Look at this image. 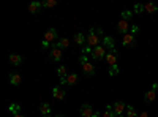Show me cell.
Wrapping results in <instances>:
<instances>
[{
  "instance_id": "cell-38",
  "label": "cell",
  "mask_w": 158,
  "mask_h": 117,
  "mask_svg": "<svg viewBox=\"0 0 158 117\" xmlns=\"http://www.w3.org/2000/svg\"><path fill=\"white\" fill-rule=\"evenodd\" d=\"M13 117H25V115H22V112H21V114H15Z\"/></svg>"
},
{
  "instance_id": "cell-23",
  "label": "cell",
  "mask_w": 158,
  "mask_h": 117,
  "mask_svg": "<svg viewBox=\"0 0 158 117\" xmlns=\"http://www.w3.org/2000/svg\"><path fill=\"white\" fill-rule=\"evenodd\" d=\"M131 18H133V11H130V10L122 11V19H123V21L130 22V21H131Z\"/></svg>"
},
{
  "instance_id": "cell-22",
  "label": "cell",
  "mask_w": 158,
  "mask_h": 117,
  "mask_svg": "<svg viewBox=\"0 0 158 117\" xmlns=\"http://www.w3.org/2000/svg\"><path fill=\"white\" fill-rule=\"evenodd\" d=\"M146 13H156L158 11V5L156 3H146Z\"/></svg>"
},
{
  "instance_id": "cell-37",
  "label": "cell",
  "mask_w": 158,
  "mask_h": 117,
  "mask_svg": "<svg viewBox=\"0 0 158 117\" xmlns=\"http://www.w3.org/2000/svg\"><path fill=\"white\" fill-rule=\"evenodd\" d=\"M138 117H149V114H147V112H141Z\"/></svg>"
},
{
  "instance_id": "cell-30",
  "label": "cell",
  "mask_w": 158,
  "mask_h": 117,
  "mask_svg": "<svg viewBox=\"0 0 158 117\" xmlns=\"http://www.w3.org/2000/svg\"><path fill=\"white\" fill-rule=\"evenodd\" d=\"M89 32L95 33V35H98V36H101V38L104 36V35H103V30H101V27H92V29H90Z\"/></svg>"
},
{
  "instance_id": "cell-39",
  "label": "cell",
  "mask_w": 158,
  "mask_h": 117,
  "mask_svg": "<svg viewBox=\"0 0 158 117\" xmlns=\"http://www.w3.org/2000/svg\"><path fill=\"white\" fill-rule=\"evenodd\" d=\"M56 117H65V115H60V114H59V115H56Z\"/></svg>"
},
{
  "instance_id": "cell-26",
  "label": "cell",
  "mask_w": 158,
  "mask_h": 117,
  "mask_svg": "<svg viewBox=\"0 0 158 117\" xmlns=\"http://www.w3.org/2000/svg\"><path fill=\"white\" fill-rule=\"evenodd\" d=\"M57 74L60 76V79H63V77H67V76H68V73H67V68H65V67H62V65H60V67L57 68Z\"/></svg>"
},
{
  "instance_id": "cell-16",
  "label": "cell",
  "mask_w": 158,
  "mask_h": 117,
  "mask_svg": "<svg viewBox=\"0 0 158 117\" xmlns=\"http://www.w3.org/2000/svg\"><path fill=\"white\" fill-rule=\"evenodd\" d=\"M21 82H22V76H21V74H18V73H11V74H10V84L19 86Z\"/></svg>"
},
{
  "instance_id": "cell-35",
  "label": "cell",
  "mask_w": 158,
  "mask_h": 117,
  "mask_svg": "<svg viewBox=\"0 0 158 117\" xmlns=\"http://www.w3.org/2000/svg\"><path fill=\"white\" fill-rule=\"evenodd\" d=\"M152 90H155V92H158V82H153V86H152Z\"/></svg>"
},
{
  "instance_id": "cell-14",
  "label": "cell",
  "mask_w": 158,
  "mask_h": 117,
  "mask_svg": "<svg viewBox=\"0 0 158 117\" xmlns=\"http://www.w3.org/2000/svg\"><path fill=\"white\" fill-rule=\"evenodd\" d=\"M70 46V40H68V38H60V40L56 43V44H52V48H59V49H67Z\"/></svg>"
},
{
  "instance_id": "cell-20",
  "label": "cell",
  "mask_w": 158,
  "mask_h": 117,
  "mask_svg": "<svg viewBox=\"0 0 158 117\" xmlns=\"http://www.w3.org/2000/svg\"><path fill=\"white\" fill-rule=\"evenodd\" d=\"M155 98H156V92H155V90H152V89L149 90L146 95H144V101H147V103H152Z\"/></svg>"
},
{
  "instance_id": "cell-24",
  "label": "cell",
  "mask_w": 158,
  "mask_h": 117,
  "mask_svg": "<svg viewBox=\"0 0 158 117\" xmlns=\"http://www.w3.org/2000/svg\"><path fill=\"white\" fill-rule=\"evenodd\" d=\"M101 117H115V112L112 111V106H111V105H108L106 111H104V112L101 114Z\"/></svg>"
},
{
  "instance_id": "cell-15",
  "label": "cell",
  "mask_w": 158,
  "mask_h": 117,
  "mask_svg": "<svg viewBox=\"0 0 158 117\" xmlns=\"http://www.w3.org/2000/svg\"><path fill=\"white\" fill-rule=\"evenodd\" d=\"M43 8V2H32L29 5V13H32V15H36V13Z\"/></svg>"
},
{
  "instance_id": "cell-28",
  "label": "cell",
  "mask_w": 158,
  "mask_h": 117,
  "mask_svg": "<svg viewBox=\"0 0 158 117\" xmlns=\"http://www.w3.org/2000/svg\"><path fill=\"white\" fill-rule=\"evenodd\" d=\"M57 5V0H46L43 2V8H54Z\"/></svg>"
},
{
  "instance_id": "cell-17",
  "label": "cell",
  "mask_w": 158,
  "mask_h": 117,
  "mask_svg": "<svg viewBox=\"0 0 158 117\" xmlns=\"http://www.w3.org/2000/svg\"><path fill=\"white\" fill-rule=\"evenodd\" d=\"M10 62L13 63V65H21L22 62H24V57L22 56H19V54H10Z\"/></svg>"
},
{
  "instance_id": "cell-42",
  "label": "cell",
  "mask_w": 158,
  "mask_h": 117,
  "mask_svg": "<svg viewBox=\"0 0 158 117\" xmlns=\"http://www.w3.org/2000/svg\"><path fill=\"white\" fill-rule=\"evenodd\" d=\"M156 117H158V115H156Z\"/></svg>"
},
{
  "instance_id": "cell-27",
  "label": "cell",
  "mask_w": 158,
  "mask_h": 117,
  "mask_svg": "<svg viewBox=\"0 0 158 117\" xmlns=\"http://www.w3.org/2000/svg\"><path fill=\"white\" fill-rule=\"evenodd\" d=\"M133 11L136 13V15H141V13L146 11V6H144L142 3H136V5H135V8H133Z\"/></svg>"
},
{
  "instance_id": "cell-6",
  "label": "cell",
  "mask_w": 158,
  "mask_h": 117,
  "mask_svg": "<svg viewBox=\"0 0 158 117\" xmlns=\"http://www.w3.org/2000/svg\"><path fill=\"white\" fill-rule=\"evenodd\" d=\"M81 67H82V71L85 73V76H95V74H97V68H95L94 63L85 62V63L81 65Z\"/></svg>"
},
{
  "instance_id": "cell-31",
  "label": "cell",
  "mask_w": 158,
  "mask_h": 117,
  "mask_svg": "<svg viewBox=\"0 0 158 117\" xmlns=\"http://www.w3.org/2000/svg\"><path fill=\"white\" fill-rule=\"evenodd\" d=\"M118 71H120V70H118V67H117V65H112V67H109V74H111V76H115V74H118Z\"/></svg>"
},
{
  "instance_id": "cell-3",
  "label": "cell",
  "mask_w": 158,
  "mask_h": 117,
  "mask_svg": "<svg viewBox=\"0 0 158 117\" xmlns=\"http://www.w3.org/2000/svg\"><path fill=\"white\" fill-rule=\"evenodd\" d=\"M101 44L106 48L108 52H117V51H115V41H114L112 36H103Z\"/></svg>"
},
{
  "instance_id": "cell-21",
  "label": "cell",
  "mask_w": 158,
  "mask_h": 117,
  "mask_svg": "<svg viewBox=\"0 0 158 117\" xmlns=\"http://www.w3.org/2000/svg\"><path fill=\"white\" fill-rule=\"evenodd\" d=\"M10 112L15 115V114H21L22 112V108H21V105H18V103H11L10 105Z\"/></svg>"
},
{
  "instance_id": "cell-5",
  "label": "cell",
  "mask_w": 158,
  "mask_h": 117,
  "mask_svg": "<svg viewBox=\"0 0 158 117\" xmlns=\"http://www.w3.org/2000/svg\"><path fill=\"white\" fill-rule=\"evenodd\" d=\"M122 44H123L125 48H135V46H136V36H135V35H131V33L123 35V38H122Z\"/></svg>"
},
{
  "instance_id": "cell-41",
  "label": "cell",
  "mask_w": 158,
  "mask_h": 117,
  "mask_svg": "<svg viewBox=\"0 0 158 117\" xmlns=\"http://www.w3.org/2000/svg\"><path fill=\"white\" fill-rule=\"evenodd\" d=\"M115 117H123V115H115Z\"/></svg>"
},
{
  "instance_id": "cell-19",
  "label": "cell",
  "mask_w": 158,
  "mask_h": 117,
  "mask_svg": "<svg viewBox=\"0 0 158 117\" xmlns=\"http://www.w3.org/2000/svg\"><path fill=\"white\" fill-rule=\"evenodd\" d=\"M40 114L51 115V106L48 105V103H41V105H40Z\"/></svg>"
},
{
  "instance_id": "cell-7",
  "label": "cell",
  "mask_w": 158,
  "mask_h": 117,
  "mask_svg": "<svg viewBox=\"0 0 158 117\" xmlns=\"http://www.w3.org/2000/svg\"><path fill=\"white\" fill-rule=\"evenodd\" d=\"M77 82V74L73 73V74H68L67 77H63V79H60V84L62 86H74Z\"/></svg>"
},
{
  "instance_id": "cell-4",
  "label": "cell",
  "mask_w": 158,
  "mask_h": 117,
  "mask_svg": "<svg viewBox=\"0 0 158 117\" xmlns=\"http://www.w3.org/2000/svg\"><path fill=\"white\" fill-rule=\"evenodd\" d=\"M101 40H103L101 36H98V35H95V33L89 32V35H87V46H90V48H97V46L101 44Z\"/></svg>"
},
{
  "instance_id": "cell-40",
  "label": "cell",
  "mask_w": 158,
  "mask_h": 117,
  "mask_svg": "<svg viewBox=\"0 0 158 117\" xmlns=\"http://www.w3.org/2000/svg\"><path fill=\"white\" fill-rule=\"evenodd\" d=\"M41 117H52V115H41Z\"/></svg>"
},
{
  "instance_id": "cell-2",
  "label": "cell",
  "mask_w": 158,
  "mask_h": 117,
  "mask_svg": "<svg viewBox=\"0 0 158 117\" xmlns=\"http://www.w3.org/2000/svg\"><path fill=\"white\" fill-rule=\"evenodd\" d=\"M106 54H108L106 48H104L103 44H100V46L94 48V51H92V59L94 60H101L103 57H106Z\"/></svg>"
},
{
  "instance_id": "cell-9",
  "label": "cell",
  "mask_w": 158,
  "mask_h": 117,
  "mask_svg": "<svg viewBox=\"0 0 158 117\" xmlns=\"http://www.w3.org/2000/svg\"><path fill=\"white\" fill-rule=\"evenodd\" d=\"M62 49H59V48H52L51 51H49V59L51 60H54V62H60V59H62Z\"/></svg>"
},
{
  "instance_id": "cell-12",
  "label": "cell",
  "mask_w": 158,
  "mask_h": 117,
  "mask_svg": "<svg viewBox=\"0 0 158 117\" xmlns=\"http://www.w3.org/2000/svg\"><path fill=\"white\" fill-rule=\"evenodd\" d=\"M73 41L77 44V46H85L87 44V36L84 35V33H76L74 36H73Z\"/></svg>"
},
{
  "instance_id": "cell-36",
  "label": "cell",
  "mask_w": 158,
  "mask_h": 117,
  "mask_svg": "<svg viewBox=\"0 0 158 117\" xmlns=\"http://www.w3.org/2000/svg\"><path fill=\"white\" fill-rule=\"evenodd\" d=\"M101 114H103V112H98V111H95L94 114H92V117H101Z\"/></svg>"
},
{
  "instance_id": "cell-34",
  "label": "cell",
  "mask_w": 158,
  "mask_h": 117,
  "mask_svg": "<svg viewBox=\"0 0 158 117\" xmlns=\"http://www.w3.org/2000/svg\"><path fill=\"white\" fill-rule=\"evenodd\" d=\"M85 62H89V57L87 56H81V57H79V63H85Z\"/></svg>"
},
{
  "instance_id": "cell-25",
  "label": "cell",
  "mask_w": 158,
  "mask_h": 117,
  "mask_svg": "<svg viewBox=\"0 0 158 117\" xmlns=\"http://www.w3.org/2000/svg\"><path fill=\"white\" fill-rule=\"evenodd\" d=\"M125 114H127L128 117H136V109L131 106V105H128L127 109H125Z\"/></svg>"
},
{
  "instance_id": "cell-13",
  "label": "cell",
  "mask_w": 158,
  "mask_h": 117,
  "mask_svg": "<svg viewBox=\"0 0 158 117\" xmlns=\"http://www.w3.org/2000/svg\"><path fill=\"white\" fill-rule=\"evenodd\" d=\"M52 97L57 98V100H63L65 97H67V94H65V90L60 86H56L54 89H52Z\"/></svg>"
},
{
  "instance_id": "cell-33",
  "label": "cell",
  "mask_w": 158,
  "mask_h": 117,
  "mask_svg": "<svg viewBox=\"0 0 158 117\" xmlns=\"http://www.w3.org/2000/svg\"><path fill=\"white\" fill-rule=\"evenodd\" d=\"M41 48H43V49H48V48H51V49H52V44H51V43H48V41H44V40H43V43H41Z\"/></svg>"
},
{
  "instance_id": "cell-8",
  "label": "cell",
  "mask_w": 158,
  "mask_h": 117,
  "mask_svg": "<svg viewBox=\"0 0 158 117\" xmlns=\"http://www.w3.org/2000/svg\"><path fill=\"white\" fill-rule=\"evenodd\" d=\"M130 29H131V27H130V22H127V21H123V19L118 21V24H117V32H118V33L127 35Z\"/></svg>"
},
{
  "instance_id": "cell-32",
  "label": "cell",
  "mask_w": 158,
  "mask_h": 117,
  "mask_svg": "<svg viewBox=\"0 0 158 117\" xmlns=\"http://www.w3.org/2000/svg\"><path fill=\"white\" fill-rule=\"evenodd\" d=\"M130 30H131L130 33H131V35H135V36L139 33V27H138V25H131V29H130Z\"/></svg>"
},
{
  "instance_id": "cell-1",
  "label": "cell",
  "mask_w": 158,
  "mask_h": 117,
  "mask_svg": "<svg viewBox=\"0 0 158 117\" xmlns=\"http://www.w3.org/2000/svg\"><path fill=\"white\" fill-rule=\"evenodd\" d=\"M59 40H60V38H59V33H57L56 29H48L44 32V41H48L51 44H56Z\"/></svg>"
},
{
  "instance_id": "cell-29",
  "label": "cell",
  "mask_w": 158,
  "mask_h": 117,
  "mask_svg": "<svg viewBox=\"0 0 158 117\" xmlns=\"http://www.w3.org/2000/svg\"><path fill=\"white\" fill-rule=\"evenodd\" d=\"M92 51H94V48H90V46H87V44H85V46L81 49V52H82V56H89V54L92 56Z\"/></svg>"
},
{
  "instance_id": "cell-10",
  "label": "cell",
  "mask_w": 158,
  "mask_h": 117,
  "mask_svg": "<svg viewBox=\"0 0 158 117\" xmlns=\"http://www.w3.org/2000/svg\"><path fill=\"white\" fill-rule=\"evenodd\" d=\"M125 109H127V106H125L123 101H115L114 105H112V111L115 112V115H123V111Z\"/></svg>"
},
{
  "instance_id": "cell-18",
  "label": "cell",
  "mask_w": 158,
  "mask_h": 117,
  "mask_svg": "<svg viewBox=\"0 0 158 117\" xmlns=\"http://www.w3.org/2000/svg\"><path fill=\"white\" fill-rule=\"evenodd\" d=\"M104 59H106V62L109 63V67H112V65H117V52H108Z\"/></svg>"
},
{
  "instance_id": "cell-11",
  "label": "cell",
  "mask_w": 158,
  "mask_h": 117,
  "mask_svg": "<svg viewBox=\"0 0 158 117\" xmlns=\"http://www.w3.org/2000/svg\"><path fill=\"white\" fill-rule=\"evenodd\" d=\"M94 108H92L90 105H82L81 108H79V114H81V117H92V114H94Z\"/></svg>"
}]
</instances>
